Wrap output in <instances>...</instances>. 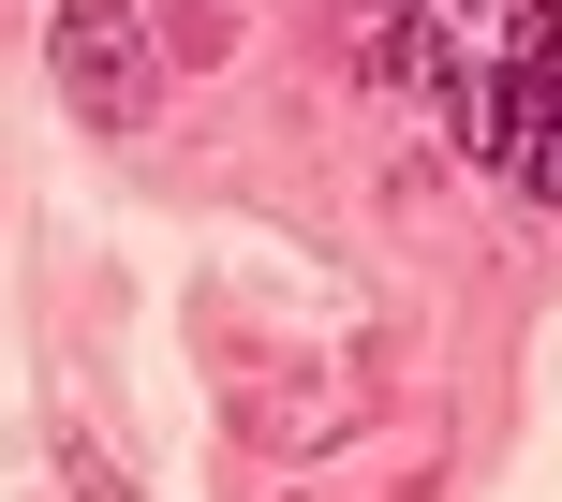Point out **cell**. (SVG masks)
Returning a JSON list of instances; mask_svg holds the SVG:
<instances>
[{
  "label": "cell",
  "instance_id": "cell-1",
  "mask_svg": "<svg viewBox=\"0 0 562 502\" xmlns=\"http://www.w3.org/2000/svg\"><path fill=\"white\" fill-rule=\"evenodd\" d=\"M45 89L89 134H148L164 118V15L148 0H45Z\"/></svg>",
  "mask_w": 562,
  "mask_h": 502
},
{
  "label": "cell",
  "instance_id": "cell-2",
  "mask_svg": "<svg viewBox=\"0 0 562 502\" xmlns=\"http://www.w3.org/2000/svg\"><path fill=\"white\" fill-rule=\"evenodd\" d=\"M562 118V0H518L504 15V89H488V163H518Z\"/></svg>",
  "mask_w": 562,
  "mask_h": 502
},
{
  "label": "cell",
  "instance_id": "cell-3",
  "mask_svg": "<svg viewBox=\"0 0 562 502\" xmlns=\"http://www.w3.org/2000/svg\"><path fill=\"white\" fill-rule=\"evenodd\" d=\"M504 178H518V193H533V207H562V118H548V134H533V148H518V163H504Z\"/></svg>",
  "mask_w": 562,
  "mask_h": 502
},
{
  "label": "cell",
  "instance_id": "cell-4",
  "mask_svg": "<svg viewBox=\"0 0 562 502\" xmlns=\"http://www.w3.org/2000/svg\"><path fill=\"white\" fill-rule=\"evenodd\" d=\"M178 45H223V0H164V59Z\"/></svg>",
  "mask_w": 562,
  "mask_h": 502
},
{
  "label": "cell",
  "instance_id": "cell-5",
  "mask_svg": "<svg viewBox=\"0 0 562 502\" xmlns=\"http://www.w3.org/2000/svg\"><path fill=\"white\" fill-rule=\"evenodd\" d=\"M59 474H75V502H134V488H119V474H104L89 444H59Z\"/></svg>",
  "mask_w": 562,
  "mask_h": 502
},
{
  "label": "cell",
  "instance_id": "cell-6",
  "mask_svg": "<svg viewBox=\"0 0 562 502\" xmlns=\"http://www.w3.org/2000/svg\"><path fill=\"white\" fill-rule=\"evenodd\" d=\"M445 15H459V0H445Z\"/></svg>",
  "mask_w": 562,
  "mask_h": 502
}]
</instances>
